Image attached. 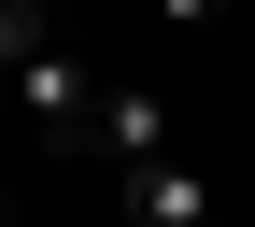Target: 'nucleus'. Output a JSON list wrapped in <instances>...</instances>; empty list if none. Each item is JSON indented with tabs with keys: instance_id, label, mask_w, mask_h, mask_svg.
<instances>
[{
	"instance_id": "2",
	"label": "nucleus",
	"mask_w": 255,
	"mask_h": 227,
	"mask_svg": "<svg viewBox=\"0 0 255 227\" xmlns=\"http://www.w3.org/2000/svg\"><path fill=\"white\" fill-rule=\"evenodd\" d=\"M0 100H14V114H43V128H85V114H100V71H85L71 43H43L14 85H0Z\"/></svg>"
},
{
	"instance_id": "3",
	"label": "nucleus",
	"mask_w": 255,
	"mask_h": 227,
	"mask_svg": "<svg viewBox=\"0 0 255 227\" xmlns=\"http://www.w3.org/2000/svg\"><path fill=\"white\" fill-rule=\"evenodd\" d=\"M128 227H213V171L170 142L156 171H128Z\"/></svg>"
},
{
	"instance_id": "5",
	"label": "nucleus",
	"mask_w": 255,
	"mask_h": 227,
	"mask_svg": "<svg viewBox=\"0 0 255 227\" xmlns=\"http://www.w3.org/2000/svg\"><path fill=\"white\" fill-rule=\"evenodd\" d=\"M156 14H170V28H213V14H227V0H156Z\"/></svg>"
},
{
	"instance_id": "1",
	"label": "nucleus",
	"mask_w": 255,
	"mask_h": 227,
	"mask_svg": "<svg viewBox=\"0 0 255 227\" xmlns=\"http://www.w3.org/2000/svg\"><path fill=\"white\" fill-rule=\"evenodd\" d=\"M85 128H100V156H114V185L170 156V100H156V85H100V114H85Z\"/></svg>"
},
{
	"instance_id": "4",
	"label": "nucleus",
	"mask_w": 255,
	"mask_h": 227,
	"mask_svg": "<svg viewBox=\"0 0 255 227\" xmlns=\"http://www.w3.org/2000/svg\"><path fill=\"white\" fill-rule=\"evenodd\" d=\"M28 57H43V0H0V85H14Z\"/></svg>"
}]
</instances>
